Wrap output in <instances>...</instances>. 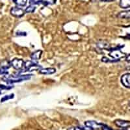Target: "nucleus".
<instances>
[{"instance_id": "obj_1", "label": "nucleus", "mask_w": 130, "mask_h": 130, "mask_svg": "<svg viewBox=\"0 0 130 130\" xmlns=\"http://www.w3.org/2000/svg\"><path fill=\"white\" fill-rule=\"evenodd\" d=\"M84 124L87 130H100L104 129H105L106 130H111L107 126H105L104 124L98 123L97 122L94 121V120L85 121Z\"/></svg>"}, {"instance_id": "obj_2", "label": "nucleus", "mask_w": 130, "mask_h": 130, "mask_svg": "<svg viewBox=\"0 0 130 130\" xmlns=\"http://www.w3.org/2000/svg\"><path fill=\"white\" fill-rule=\"evenodd\" d=\"M24 72H32L35 70H40L41 66L34 63L32 61H27L24 64Z\"/></svg>"}, {"instance_id": "obj_3", "label": "nucleus", "mask_w": 130, "mask_h": 130, "mask_svg": "<svg viewBox=\"0 0 130 130\" xmlns=\"http://www.w3.org/2000/svg\"><path fill=\"white\" fill-rule=\"evenodd\" d=\"M111 50V52L109 53V55L110 57H111L112 58L113 61H115V62L119 61V59L126 56V54L122 53L120 51V49L116 48L113 49V50Z\"/></svg>"}, {"instance_id": "obj_4", "label": "nucleus", "mask_w": 130, "mask_h": 130, "mask_svg": "<svg viewBox=\"0 0 130 130\" xmlns=\"http://www.w3.org/2000/svg\"><path fill=\"white\" fill-rule=\"evenodd\" d=\"M25 62L22 59H14L11 62V65L16 70H21L24 67Z\"/></svg>"}, {"instance_id": "obj_5", "label": "nucleus", "mask_w": 130, "mask_h": 130, "mask_svg": "<svg viewBox=\"0 0 130 130\" xmlns=\"http://www.w3.org/2000/svg\"><path fill=\"white\" fill-rule=\"evenodd\" d=\"M10 13L12 16H15V17H22L24 16L25 11L21 8L18 7H12L10 10Z\"/></svg>"}, {"instance_id": "obj_6", "label": "nucleus", "mask_w": 130, "mask_h": 130, "mask_svg": "<svg viewBox=\"0 0 130 130\" xmlns=\"http://www.w3.org/2000/svg\"><path fill=\"white\" fill-rule=\"evenodd\" d=\"M121 82L125 87L130 89V73L125 74L122 76Z\"/></svg>"}, {"instance_id": "obj_7", "label": "nucleus", "mask_w": 130, "mask_h": 130, "mask_svg": "<svg viewBox=\"0 0 130 130\" xmlns=\"http://www.w3.org/2000/svg\"><path fill=\"white\" fill-rule=\"evenodd\" d=\"M115 124L117 125L118 127H122V128H127V127H130V122L127 121V120H116L115 121Z\"/></svg>"}, {"instance_id": "obj_8", "label": "nucleus", "mask_w": 130, "mask_h": 130, "mask_svg": "<svg viewBox=\"0 0 130 130\" xmlns=\"http://www.w3.org/2000/svg\"><path fill=\"white\" fill-rule=\"evenodd\" d=\"M57 0H31V3L32 4H40L42 3L43 5H47L54 4L56 2Z\"/></svg>"}, {"instance_id": "obj_9", "label": "nucleus", "mask_w": 130, "mask_h": 130, "mask_svg": "<svg viewBox=\"0 0 130 130\" xmlns=\"http://www.w3.org/2000/svg\"><path fill=\"white\" fill-rule=\"evenodd\" d=\"M56 72V70L54 68H42L39 70V73L41 74H44V75H48V74H52Z\"/></svg>"}, {"instance_id": "obj_10", "label": "nucleus", "mask_w": 130, "mask_h": 130, "mask_svg": "<svg viewBox=\"0 0 130 130\" xmlns=\"http://www.w3.org/2000/svg\"><path fill=\"white\" fill-rule=\"evenodd\" d=\"M42 53V51L40 50H38L35 51V52L31 54V59H32V61H38L39 59H40L41 57V55Z\"/></svg>"}, {"instance_id": "obj_11", "label": "nucleus", "mask_w": 130, "mask_h": 130, "mask_svg": "<svg viewBox=\"0 0 130 130\" xmlns=\"http://www.w3.org/2000/svg\"><path fill=\"white\" fill-rule=\"evenodd\" d=\"M117 17L120 18H123V19H129V18H130V10L119 12L118 14L117 15Z\"/></svg>"}, {"instance_id": "obj_12", "label": "nucleus", "mask_w": 130, "mask_h": 130, "mask_svg": "<svg viewBox=\"0 0 130 130\" xmlns=\"http://www.w3.org/2000/svg\"><path fill=\"white\" fill-rule=\"evenodd\" d=\"M119 5L122 9L130 8V0H120Z\"/></svg>"}, {"instance_id": "obj_13", "label": "nucleus", "mask_w": 130, "mask_h": 130, "mask_svg": "<svg viewBox=\"0 0 130 130\" xmlns=\"http://www.w3.org/2000/svg\"><path fill=\"white\" fill-rule=\"evenodd\" d=\"M98 47H100V49H107L108 50L109 47V43L106 41H100L97 44Z\"/></svg>"}, {"instance_id": "obj_14", "label": "nucleus", "mask_w": 130, "mask_h": 130, "mask_svg": "<svg viewBox=\"0 0 130 130\" xmlns=\"http://www.w3.org/2000/svg\"><path fill=\"white\" fill-rule=\"evenodd\" d=\"M16 5L19 7H24L27 4V0H14Z\"/></svg>"}, {"instance_id": "obj_15", "label": "nucleus", "mask_w": 130, "mask_h": 130, "mask_svg": "<svg viewBox=\"0 0 130 130\" xmlns=\"http://www.w3.org/2000/svg\"><path fill=\"white\" fill-rule=\"evenodd\" d=\"M35 9H36L34 5H31L28 6L26 9H25V12H27V13H32V12H33L35 10Z\"/></svg>"}, {"instance_id": "obj_16", "label": "nucleus", "mask_w": 130, "mask_h": 130, "mask_svg": "<svg viewBox=\"0 0 130 130\" xmlns=\"http://www.w3.org/2000/svg\"><path fill=\"white\" fill-rule=\"evenodd\" d=\"M68 130H83V129L79 127H72L68 129Z\"/></svg>"}, {"instance_id": "obj_17", "label": "nucleus", "mask_w": 130, "mask_h": 130, "mask_svg": "<svg viewBox=\"0 0 130 130\" xmlns=\"http://www.w3.org/2000/svg\"><path fill=\"white\" fill-rule=\"evenodd\" d=\"M126 61L128 62H130V54H129V55L126 57Z\"/></svg>"}, {"instance_id": "obj_18", "label": "nucleus", "mask_w": 130, "mask_h": 130, "mask_svg": "<svg viewBox=\"0 0 130 130\" xmlns=\"http://www.w3.org/2000/svg\"><path fill=\"white\" fill-rule=\"evenodd\" d=\"M103 2H111V1H114V0H102Z\"/></svg>"}]
</instances>
